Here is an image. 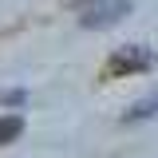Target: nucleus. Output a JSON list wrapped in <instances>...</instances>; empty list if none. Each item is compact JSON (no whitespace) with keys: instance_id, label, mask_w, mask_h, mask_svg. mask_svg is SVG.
<instances>
[{"instance_id":"obj_1","label":"nucleus","mask_w":158,"mask_h":158,"mask_svg":"<svg viewBox=\"0 0 158 158\" xmlns=\"http://www.w3.org/2000/svg\"><path fill=\"white\" fill-rule=\"evenodd\" d=\"M154 52L146 48V44H123L111 52L107 59V75H142V71H150L154 67Z\"/></svg>"},{"instance_id":"obj_2","label":"nucleus","mask_w":158,"mask_h":158,"mask_svg":"<svg viewBox=\"0 0 158 158\" xmlns=\"http://www.w3.org/2000/svg\"><path fill=\"white\" fill-rule=\"evenodd\" d=\"M127 12H131V0H91V4H83L79 24H83V28H111V24H118Z\"/></svg>"},{"instance_id":"obj_3","label":"nucleus","mask_w":158,"mask_h":158,"mask_svg":"<svg viewBox=\"0 0 158 158\" xmlns=\"http://www.w3.org/2000/svg\"><path fill=\"white\" fill-rule=\"evenodd\" d=\"M154 115H158V91H150L146 99H138V103L127 107L123 123H142V118H154Z\"/></svg>"},{"instance_id":"obj_4","label":"nucleus","mask_w":158,"mask_h":158,"mask_svg":"<svg viewBox=\"0 0 158 158\" xmlns=\"http://www.w3.org/2000/svg\"><path fill=\"white\" fill-rule=\"evenodd\" d=\"M24 131V118L20 115H0V142H12Z\"/></svg>"},{"instance_id":"obj_5","label":"nucleus","mask_w":158,"mask_h":158,"mask_svg":"<svg viewBox=\"0 0 158 158\" xmlns=\"http://www.w3.org/2000/svg\"><path fill=\"white\" fill-rule=\"evenodd\" d=\"M24 103V91H4V107H20Z\"/></svg>"},{"instance_id":"obj_6","label":"nucleus","mask_w":158,"mask_h":158,"mask_svg":"<svg viewBox=\"0 0 158 158\" xmlns=\"http://www.w3.org/2000/svg\"><path fill=\"white\" fill-rule=\"evenodd\" d=\"M87 4H91V0H87Z\"/></svg>"}]
</instances>
